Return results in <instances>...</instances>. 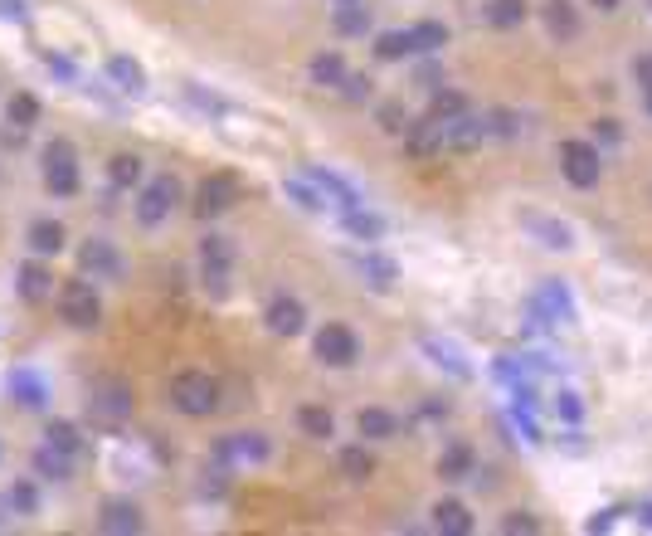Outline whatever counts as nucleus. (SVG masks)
Returning <instances> with one entry per match:
<instances>
[{
	"label": "nucleus",
	"instance_id": "obj_1",
	"mask_svg": "<svg viewBox=\"0 0 652 536\" xmlns=\"http://www.w3.org/2000/svg\"><path fill=\"white\" fill-rule=\"evenodd\" d=\"M171 405L181 410L185 420H210L219 405H224V385L210 371H181L171 381Z\"/></svg>",
	"mask_w": 652,
	"mask_h": 536
},
{
	"label": "nucleus",
	"instance_id": "obj_2",
	"mask_svg": "<svg viewBox=\"0 0 652 536\" xmlns=\"http://www.w3.org/2000/svg\"><path fill=\"white\" fill-rule=\"evenodd\" d=\"M132 410H137V400H132V385L127 381H117V376L93 381V390H88V420L98 424V429L127 424L132 420Z\"/></svg>",
	"mask_w": 652,
	"mask_h": 536
},
{
	"label": "nucleus",
	"instance_id": "obj_3",
	"mask_svg": "<svg viewBox=\"0 0 652 536\" xmlns=\"http://www.w3.org/2000/svg\"><path fill=\"white\" fill-rule=\"evenodd\" d=\"M560 176H565L575 191H594V186L604 181V152H599V142L565 137V142H560Z\"/></svg>",
	"mask_w": 652,
	"mask_h": 536
},
{
	"label": "nucleus",
	"instance_id": "obj_4",
	"mask_svg": "<svg viewBox=\"0 0 652 536\" xmlns=\"http://www.w3.org/2000/svg\"><path fill=\"white\" fill-rule=\"evenodd\" d=\"M59 317L69 322L73 332H93V327L103 322V298H98V288H93L83 273L59 288Z\"/></svg>",
	"mask_w": 652,
	"mask_h": 536
},
{
	"label": "nucleus",
	"instance_id": "obj_5",
	"mask_svg": "<svg viewBox=\"0 0 652 536\" xmlns=\"http://www.w3.org/2000/svg\"><path fill=\"white\" fill-rule=\"evenodd\" d=\"M229 283H234V239L205 234L200 239V288L215 298H229Z\"/></svg>",
	"mask_w": 652,
	"mask_h": 536
},
{
	"label": "nucleus",
	"instance_id": "obj_6",
	"mask_svg": "<svg viewBox=\"0 0 652 536\" xmlns=\"http://www.w3.org/2000/svg\"><path fill=\"white\" fill-rule=\"evenodd\" d=\"M83 186V176H78V152H73L69 137H54L49 147H44V191L59 195V200H73Z\"/></svg>",
	"mask_w": 652,
	"mask_h": 536
},
{
	"label": "nucleus",
	"instance_id": "obj_7",
	"mask_svg": "<svg viewBox=\"0 0 652 536\" xmlns=\"http://www.w3.org/2000/svg\"><path fill=\"white\" fill-rule=\"evenodd\" d=\"M176 205H181V181L176 176H151V181L137 186V220H142L146 230L166 225L176 215Z\"/></svg>",
	"mask_w": 652,
	"mask_h": 536
},
{
	"label": "nucleus",
	"instance_id": "obj_8",
	"mask_svg": "<svg viewBox=\"0 0 652 536\" xmlns=\"http://www.w3.org/2000/svg\"><path fill=\"white\" fill-rule=\"evenodd\" d=\"M312 351H317V361L331 366V371H351V366L361 361V337H356L346 322H326V327H317V337H312Z\"/></svg>",
	"mask_w": 652,
	"mask_h": 536
},
{
	"label": "nucleus",
	"instance_id": "obj_9",
	"mask_svg": "<svg viewBox=\"0 0 652 536\" xmlns=\"http://www.w3.org/2000/svg\"><path fill=\"white\" fill-rule=\"evenodd\" d=\"M239 205V176L234 171H215V176H205L195 195H190V210L200 215V220H219V215H229Z\"/></svg>",
	"mask_w": 652,
	"mask_h": 536
},
{
	"label": "nucleus",
	"instance_id": "obj_10",
	"mask_svg": "<svg viewBox=\"0 0 652 536\" xmlns=\"http://www.w3.org/2000/svg\"><path fill=\"white\" fill-rule=\"evenodd\" d=\"M263 327L273 337H302L307 332V303L292 298V293H273L268 307H263Z\"/></svg>",
	"mask_w": 652,
	"mask_h": 536
},
{
	"label": "nucleus",
	"instance_id": "obj_11",
	"mask_svg": "<svg viewBox=\"0 0 652 536\" xmlns=\"http://www.w3.org/2000/svg\"><path fill=\"white\" fill-rule=\"evenodd\" d=\"M78 273L93 278V283H117V278H122V254L112 249L108 239H83V249H78Z\"/></svg>",
	"mask_w": 652,
	"mask_h": 536
},
{
	"label": "nucleus",
	"instance_id": "obj_12",
	"mask_svg": "<svg viewBox=\"0 0 652 536\" xmlns=\"http://www.w3.org/2000/svg\"><path fill=\"white\" fill-rule=\"evenodd\" d=\"M146 527V517H142V507L132 498H108L103 507H98V532H108V536H137Z\"/></svg>",
	"mask_w": 652,
	"mask_h": 536
},
{
	"label": "nucleus",
	"instance_id": "obj_13",
	"mask_svg": "<svg viewBox=\"0 0 652 536\" xmlns=\"http://www.w3.org/2000/svg\"><path fill=\"white\" fill-rule=\"evenodd\" d=\"M541 25L550 39H560V44H575L584 30L580 10H575V0H545L541 5Z\"/></svg>",
	"mask_w": 652,
	"mask_h": 536
},
{
	"label": "nucleus",
	"instance_id": "obj_14",
	"mask_svg": "<svg viewBox=\"0 0 652 536\" xmlns=\"http://www.w3.org/2000/svg\"><path fill=\"white\" fill-rule=\"evenodd\" d=\"M438 478H443V483H472V478H477V454H472L468 439H448V444H443Z\"/></svg>",
	"mask_w": 652,
	"mask_h": 536
},
{
	"label": "nucleus",
	"instance_id": "obj_15",
	"mask_svg": "<svg viewBox=\"0 0 652 536\" xmlns=\"http://www.w3.org/2000/svg\"><path fill=\"white\" fill-rule=\"evenodd\" d=\"M273 454V444L263 434H224L215 444V459L219 463H263Z\"/></svg>",
	"mask_w": 652,
	"mask_h": 536
},
{
	"label": "nucleus",
	"instance_id": "obj_16",
	"mask_svg": "<svg viewBox=\"0 0 652 536\" xmlns=\"http://www.w3.org/2000/svg\"><path fill=\"white\" fill-rule=\"evenodd\" d=\"M25 244H30V254L39 259H59L64 249H69V230L59 225V220H30V230H25Z\"/></svg>",
	"mask_w": 652,
	"mask_h": 536
},
{
	"label": "nucleus",
	"instance_id": "obj_17",
	"mask_svg": "<svg viewBox=\"0 0 652 536\" xmlns=\"http://www.w3.org/2000/svg\"><path fill=\"white\" fill-rule=\"evenodd\" d=\"M15 288H20V298L25 303H49L54 298V273L44 268V259H30V264H20L15 268Z\"/></svg>",
	"mask_w": 652,
	"mask_h": 536
},
{
	"label": "nucleus",
	"instance_id": "obj_18",
	"mask_svg": "<svg viewBox=\"0 0 652 536\" xmlns=\"http://www.w3.org/2000/svg\"><path fill=\"white\" fill-rule=\"evenodd\" d=\"M399 429H404V420H399L395 410H380V405H365L361 415H356V434H361L365 444H385V439H399Z\"/></svg>",
	"mask_w": 652,
	"mask_h": 536
},
{
	"label": "nucleus",
	"instance_id": "obj_19",
	"mask_svg": "<svg viewBox=\"0 0 652 536\" xmlns=\"http://www.w3.org/2000/svg\"><path fill=\"white\" fill-rule=\"evenodd\" d=\"M487 142V122L482 117L463 113L458 122H443V152H472Z\"/></svg>",
	"mask_w": 652,
	"mask_h": 536
},
{
	"label": "nucleus",
	"instance_id": "obj_20",
	"mask_svg": "<svg viewBox=\"0 0 652 536\" xmlns=\"http://www.w3.org/2000/svg\"><path fill=\"white\" fill-rule=\"evenodd\" d=\"M434 532H443V536H468L477 522H472V507L468 502H458V498H443V502H434Z\"/></svg>",
	"mask_w": 652,
	"mask_h": 536
},
{
	"label": "nucleus",
	"instance_id": "obj_21",
	"mask_svg": "<svg viewBox=\"0 0 652 536\" xmlns=\"http://www.w3.org/2000/svg\"><path fill=\"white\" fill-rule=\"evenodd\" d=\"M346 74H351V69H346V54H341V49H317V54L307 59V78H312L317 88H341Z\"/></svg>",
	"mask_w": 652,
	"mask_h": 536
},
{
	"label": "nucleus",
	"instance_id": "obj_22",
	"mask_svg": "<svg viewBox=\"0 0 652 536\" xmlns=\"http://www.w3.org/2000/svg\"><path fill=\"white\" fill-rule=\"evenodd\" d=\"M108 78L117 93H127V98H142L146 93V69L132 59V54H112L108 59Z\"/></svg>",
	"mask_w": 652,
	"mask_h": 536
},
{
	"label": "nucleus",
	"instance_id": "obj_23",
	"mask_svg": "<svg viewBox=\"0 0 652 536\" xmlns=\"http://www.w3.org/2000/svg\"><path fill=\"white\" fill-rule=\"evenodd\" d=\"M482 20L492 30H521L531 20V0H487L482 5Z\"/></svg>",
	"mask_w": 652,
	"mask_h": 536
},
{
	"label": "nucleus",
	"instance_id": "obj_24",
	"mask_svg": "<svg viewBox=\"0 0 652 536\" xmlns=\"http://www.w3.org/2000/svg\"><path fill=\"white\" fill-rule=\"evenodd\" d=\"M307 176H312V186H317L326 200H336V210H356V205H361L356 186H346L336 171H326V166H307Z\"/></svg>",
	"mask_w": 652,
	"mask_h": 536
},
{
	"label": "nucleus",
	"instance_id": "obj_25",
	"mask_svg": "<svg viewBox=\"0 0 652 536\" xmlns=\"http://www.w3.org/2000/svg\"><path fill=\"white\" fill-rule=\"evenodd\" d=\"M73 454H59V449H49V444H39L35 459H30V468H35V478H44V483H69L73 478Z\"/></svg>",
	"mask_w": 652,
	"mask_h": 536
},
{
	"label": "nucleus",
	"instance_id": "obj_26",
	"mask_svg": "<svg viewBox=\"0 0 652 536\" xmlns=\"http://www.w3.org/2000/svg\"><path fill=\"white\" fill-rule=\"evenodd\" d=\"M521 225L541 239L545 249H575V230L565 220H545V215H521Z\"/></svg>",
	"mask_w": 652,
	"mask_h": 536
},
{
	"label": "nucleus",
	"instance_id": "obj_27",
	"mask_svg": "<svg viewBox=\"0 0 652 536\" xmlns=\"http://www.w3.org/2000/svg\"><path fill=\"white\" fill-rule=\"evenodd\" d=\"M336 468H341L346 483H370V478H375V454H370L365 444H346V449L336 454Z\"/></svg>",
	"mask_w": 652,
	"mask_h": 536
},
{
	"label": "nucleus",
	"instance_id": "obj_28",
	"mask_svg": "<svg viewBox=\"0 0 652 536\" xmlns=\"http://www.w3.org/2000/svg\"><path fill=\"white\" fill-rule=\"evenodd\" d=\"M331 25H336L341 39H365L370 35V10H365L361 0H341L336 15H331Z\"/></svg>",
	"mask_w": 652,
	"mask_h": 536
},
{
	"label": "nucleus",
	"instance_id": "obj_29",
	"mask_svg": "<svg viewBox=\"0 0 652 536\" xmlns=\"http://www.w3.org/2000/svg\"><path fill=\"white\" fill-rule=\"evenodd\" d=\"M108 181H112V191H132V186H142V181H146V161L137 152H117L108 161Z\"/></svg>",
	"mask_w": 652,
	"mask_h": 536
},
{
	"label": "nucleus",
	"instance_id": "obj_30",
	"mask_svg": "<svg viewBox=\"0 0 652 536\" xmlns=\"http://www.w3.org/2000/svg\"><path fill=\"white\" fill-rule=\"evenodd\" d=\"M356 273H361L375 293H390V288H395V278H399L395 259H385V254H361V259H356Z\"/></svg>",
	"mask_w": 652,
	"mask_h": 536
},
{
	"label": "nucleus",
	"instance_id": "obj_31",
	"mask_svg": "<svg viewBox=\"0 0 652 536\" xmlns=\"http://www.w3.org/2000/svg\"><path fill=\"white\" fill-rule=\"evenodd\" d=\"M297 429H302L307 439L326 444V439H336V415H331L326 405H297Z\"/></svg>",
	"mask_w": 652,
	"mask_h": 536
},
{
	"label": "nucleus",
	"instance_id": "obj_32",
	"mask_svg": "<svg viewBox=\"0 0 652 536\" xmlns=\"http://www.w3.org/2000/svg\"><path fill=\"white\" fill-rule=\"evenodd\" d=\"M463 113H472V103L463 98V93H458V88H434V98H429V113H424V117L443 127V122H458Z\"/></svg>",
	"mask_w": 652,
	"mask_h": 536
},
{
	"label": "nucleus",
	"instance_id": "obj_33",
	"mask_svg": "<svg viewBox=\"0 0 652 536\" xmlns=\"http://www.w3.org/2000/svg\"><path fill=\"white\" fill-rule=\"evenodd\" d=\"M341 225H346L351 239H361V244H380V239H385V220L361 210V205H356V210H341Z\"/></svg>",
	"mask_w": 652,
	"mask_h": 536
},
{
	"label": "nucleus",
	"instance_id": "obj_34",
	"mask_svg": "<svg viewBox=\"0 0 652 536\" xmlns=\"http://www.w3.org/2000/svg\"><path fill=\"white\" fill-rule=\"evenodd\" d=\"M44 444H49V449H59V454H73V459H78V454H83V429H78V424H69V420H49V424H44Z\"/></svg>",
	"mask_w": 652,
	"mask_h": 536
},
{
	"label": "nucleus",
	"instance_id": "obj_35",
	"mask_svg": "<svg viewBox=\"0 0 652 536\" xmlns=\"http://www.w3.org/2000/svg\"><path fill=\"white\" fill-rule=\"evenodd\" d=\"M409 35H414V54H443L448 49V25L443 20H419V25H409Z\"/></svg>",
	"mask_w": 652,
	"mask_h": 536
},
{
	"label": "nucleus",
	"instance_id": "obj_36",
	"mask_svg": "<svg viewBox=\"0 0 652 536\" xmlns=\"http://www.w3.org/2000/svg\"><path fill=\"white\" fill-rule=\"evenodd\" d=\"M409 54H414V35H409V30L375 35V59H380V64H399V59H409Z\"/></svg>",
	"mask_w": 652,
	"mask_h": 536
},
{
	"label": "nucleus",
	"instance_id": "obj_37",
	"mask_svg": "<svg viewBox=\"0 0 652 536\" xmlns=\"http://www.w3.org/2000/svg\"><path fill=\"white\" fill-rule=\"evenodd\" d=\"M5 117H10V127H25V132H30V127L39 122V98H35V93H25V88H20V93H10Z\"/></svg>",
	"mask_w": 652,
	"mask_h": 536
},
{
	"label": "nucleus",
	"instance_id": "obj_38",
	"mask_svg": "<svg viewBox=\"0 0 652 536\" xmlns=\"http://www.w3.org/2000/svg\"><path fill=\"white\" fill-rule=\"evenodd\" d=\"M482 122H487V137H502V142L521 137V117L511 108H492V113H482Z\"/></svg>",
	"mask_w": 652,
	"mask_h": 536
},
{
	"label": "nucleus",
	"instance_id": "obj_39",
	"mask_svg": "<svg viewBox=\"0 0 652 536\" xmlns=\"http://www.w3.org/2000/svg\"><path fill=\"white\" fill-rule=\"evenodd\" d=\"M10 390H15V400H20L25 410H39V405H44V385H39L30 371H15V376H10Z\"/></svg>",
	"mask_w": 652,
	"mask_h": 536
},
{
	"label": "nucleus",
	"instance_id": "obj_40",
	"mask_svg": "<svg viewBox=\"0 0 652 536\" xmlns=\"http://www.w3.org/2000/svg\"><path fill=\"white\" fill-rule=\"evenodd\" d=\"M5 507H10L15 517H35V512H39V493H35V483H25V478H20V483L10 488Z\"/></svg>",
	"mask_w": 652,
	"mask_h": 536
},
{
	"label": "nucleus",
	"instance_id": "obj_41",
	"mask_svg": "<svg viewBox=\"0 0 652 536\" xmlns=\"http://www.w3.org/2000/svg\"><path fill=\"white\" fill-rule=\"evenodd\" d=\"M283 191H288L292 200L307 210V215H326V205H331L322 191H312V186H302V181H283Z\"/></svg>",
	"mask_w": 652,
	"mask_h": 536
},
{
	"label": "nucleus",
	"instance_id": "obj_42",
	"mask_svg": "<svg viewBox=\"0 0 652 536\" xmlns=\"http://www.w3.org/2000/svg\"><path fill=\"white\" fill-rule=\"evenodd\" d=\"M550 410L560 415V424H580L584 420V400L575 390H555V400H550Z\"/></svg>",
	"mask_w": 652,
	"mask_h": 536
},
{
	"label": "nucleus",
	"instance_id": "obj_43",
	"mask_svg": "<svg viewBox=\"0 0 652 536\" xmlns=\"http://www.w3.org/2000/svg\"><path fill=\"white\" fill-rule=\"evenodd\" d=\"M341 98H346V103H370V98H375L370 74H346L341 78Z\"/></svg>",
	"mask_w": 652,
	"mask_h": 536
},
{
	"label": "nucleus",
	"instance_id": "obj_44",
	"mask_svg": "<svg viewBox=\"0 0 652 536\" xmlns=\"http://www.w3.org/2000/svg\"><path fill=\"white\" fill-rule=\"evenodd\" d=\"M380 127L390 132V137H404L409 132V113H404V103H380Z\"/></svg>",
	"mask_w": 652,
	"mask_h": 536
},
{
	"label": "nucleus",
	"instance_id": "obj_45",
	"mask_svg": "<svg viewBox=\"0 0 652 536\" xmlns=\"http://www.w3.org/2000/svg\"><path fill=\"white\" fill-rule=\"evenodd\" d=\"M424 351H434V356H438V366H448V371H453V376H468V366H463V361H458V351H453V346L424 342Z\"/></svg>",
	"mask_w": 652,
	"mask_h": 536
},
{
	"label": "nucleus",
	"instance_id": "obj_46",
	"mask_svg": "<svg viewBox=\"0 0 652 536\" xmlns=\"http://www.w3.org/2000/svg\"><path fill=\"white\" fill-rule=\"evenodd\" d=\"M502 532H526V536H536V532H541V522H536L531 512H507V517H502Z\"/></svg>",
	"mask_w": 652,
	"mask_h": 536
},
{
	"label": "nucleus",
	"instance_id": "obj_47",
	"mask_svg": "<svg viewBox=\"0 0 652 536\" xmlns=\"http://www.w3.org/2000/svg\"><path fill=\"white\" fill-rule=\"evenodd\" d=\"M594 137H599L604 147H614V142H623V127H618L614 117H599V122H594Z\"/></svg>",
	"mask_w": 652,
	"mask_h": 536
},
{
	"label": "nucleus",
	"instance_id": "obj_48",
	"mask_svg": "<svg viewBox=\"0 0 652 536\" xmlns=\"http://www.w3.org/2000/svg\"><path fill=\"white\" fill-rule=\"evenodd\" d=\"M614 517H618V507H609V512H594V517L584 522V532H609V527H614Z\"/></svg>",
	"mask_w": 652,
	"mask_h": 536
},
{
	"label": "nucleus",
	"instance_id": "obj_49",
	"mask_svg": "<svg viewBox=\"0 0 652 536\" xmlns=\"http://www.w3.org/2000/svg\"><path fill=\"white\" fill-rule=\"evenodd\" d=\"M0 15H5V20H20L25 5H20V0H0Z\"/></svg>",
	"mask_w": 652,
	"mask_h": 536
},
{
	"label": "nucleus",
	"instance_id": "obj_50",
	"mask_svg": "<svg viewBox=\"0 0 652 536\" xmlns=\"http://www.w3.org/2000/svg\"><path fill=\"white\" fill-rule=\"evenodd\" d=\"M589 5H594L599 15H614V10H618V0H589Z\"/></svg>",
	"mask_w": 652,
	"mask_h": 536
},
{
	"label": "nucleus",
	"instance_id": "obj_51",
	"mask_svg": "<svg viewBox=\"0 0 652 536\" xmlns=\"http://www.w3.org/2000/svg\"><path fill=\"white\" fill-rule=\"evenodd\" d=\"M638 522H643V527H652V502H638Z\"/></svg>",
	"mask_w": 652,
	"mask_h": 536
},
{
	"label": "nucleus",
	"instance_id": "obj_52",
	"mask_svg": "<svg viewBox=\"0 0 652 536\" xmlns=\"http://www.w3.org/2000/svg\"><path fill=\"white\" fill-rule=\"evenodd\" d=\"M648 113H652V83H648Z\"/></svg>",
	"mask_w": 652,
	"mask_h": 536
},
{
	"label": "nucleus",
	"instance_id": "obj_53",
	"mask_svg": "<svg viewBox=\"0 0 652 536\" xmlns=\"http://www.w3.org/2000/svg\"><path fill=\"white\" fill-rule=\"evenodd\" d=\"M336 5H341V0H336Z\"/></svg>",
	"mask_w": 652,
	"mask_h": 536
},
{
	"label": "nucleus",
	"instance_id": "obj_54",
	"mask_svg": "<svg viewBox=\"0 0 652 536\" xmlns=\"http://www.w3.org/2000/svg\"><path fill=\"white\" fill-rule=\"evenodd\" d=\"M648 5H652V0H648Z\"/></svg>",
	"mask_w": 652,
	"mask_h": 536
}]
</instances>
